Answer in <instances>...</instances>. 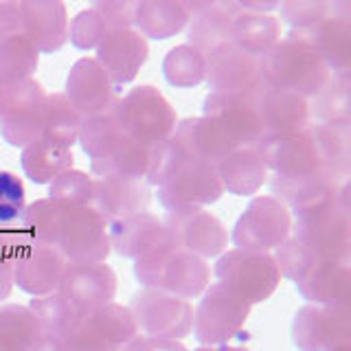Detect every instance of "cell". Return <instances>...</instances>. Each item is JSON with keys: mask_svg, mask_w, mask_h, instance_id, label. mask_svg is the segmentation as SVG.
<instances>
[{"mask_svg": "<svg viewBox=\"0 0 351 351\" xmlns=\"http://www.w3.org/2000/svg\"><path fill=\"white\" fill-rule=\"evenodd\" d=\"M204 82L211 93L259 97L266 90L259 71V58L237 49L233 42H224L204 53Z\"/></svg>", "mask_w": 351, "mask_h": 351, "instance_id": "7c38bea8", "label": "cell"}, {"mask_svg": "<svg viewBox=\"0 0 351 351\" xmlns=\"http://www.w3.org/2000/svg\"><path fill=\"white\" fill-rule=\"evenodd\" d=\"M215 279L241 301L255 305L270 299L281 283V270L272 252H248L230 248L217 257Z\"/></svg>", "mask_w": 351, "mask_h": 351, "instance_id": "5b68a950", "label": "cell"}, {"mask_svg": "<svg viewBox=\"0 0 351 351\" xmlns=\"http://www.w3.org/2000/svg\"><path fill=\"white\" fill-rule=\"evenodd\" d=\"M290 40L312 49L332 75L349 73L351 64V22L327 18L305 29H290Z\"/></svg>", "mask_w": 351, "mask_h": 351, "instance_id": "484cf974", "label": "cell"}, {"mask_svg": "<svg viewBox=\"0 0 351 351\" xmlns=\"http://www.w3.org/2000/svg\"><path fill=\"white\" fill-rule=\"evenodd\" d=\"M261 162L279 178H299L323 171L321 156L310 132H288V134H263L255 145Z\"/></svg>", "mask_w": 351, "mask_h": 351, "instance_id": "2e32d148", "label": "cell"}, {"mask_svg": "<svg viewBox=\"0 0 351 351\" xmlns=\"http://www.w3.org/2000/svg\"><path fill=\"white\" fill-rule=\"evenodd\" d=\"M202 117L211 119L237 143V147H255L266 134L259 119L257 97L208 93L202 106Z\"/></svg>", "mask_w": 351, "mask_h": 351, "instance_id": "ac0fdd59", "label": "cell"}, {"mask_svg": "<svg viewBox=\"0 0 351 351\" xmlns=\"http://www.w3.org/2000/svg\"><path fill=\"white\" fill-rule=\"evenodd\" d=\"M66 266L69 261L58 248L36 241L25 230L14 259V283L31 296H47L60 290Z\"/></svg>", "mask_w": 351, "mask_h": 351, "instance_id": "5bb4252c", "label": "cell"}, {"mask_svg": "<svg viewBox=\"0 0 351 351\" xmlns=\"http://www.w3.org/2000/svg\"><path fill=\"white\" fill-rule=\"evenodd\" d=\"M149 186L143 180L97 178L95 208L106 219V224H114L125 217L145 213L149 208Z\"/></svg>", "mask_w": 351, "mask_h": 351, "instance_id": "83f0119b", "label": "cell"}, {"mask_svg": "<svg viewBox=\"0 0 351 351\" xmlns=\"http://www.w3.org/2000/svg\"><path fill=\"white\" fill-rule=\"evenodd\" d=\"M149 58L147 40L141 33L132 29H117L110 31L104 42L97 47V62L108 73L112 84L119 88L136 80L138 71Z\"/></svg>", "mask_w": 351, "mask_h": 351, "instance_id": "7402d4cb", "label": "cell"}, {"mask_svg": "<svg viewBox=\"0 0 351 351\" xmlns=\"http://www.w3.org/2000/svg\"><path fill=\"white\" fill-rule=\"evenodd\" d=\"M44 99H47V93L36 80L7 88L5 110L0 114V136L11 147L22 149L42 136Z\"/></svg>", "mask_w": 351, "mask_h": 351, "instance_id": "9a60e30c", "label": "cell"}, {"mask_svg": "<svg viewBox=\"0 0 351 351\" xmlns=\"http://www.w3.org/2000/svg\"><path fill=\"white\" fill-rule=\"evenodd\" d=\"M171 141L184 154V158L206 165H217L230 152L239 149L237 143L206 117H189L180 121L173 130Z\"/></svg>", "mask_w": 351, "mask_h": 351, "instance_id": "d4e9b609", "label": "cell"}, {"mask_svg": "<svg viewBox=\"0 0 351 351\" xmlns=\"http://www.w3.org/2000/svg\"><path fill=\"white\" fill-rule=\"evenodd\" d=\"M340 186L343 184L329 178L325 171L299 176V178H279V176H274L270 180V195L277 197L292 213L294 219H301L338 206Z\"/></svg>", "mask_w": 351, "mask_h": 351, "instance_id": "d6986e66", "label": "cell"}, {"mask_svg": "<svg viewBox=\"0 0 351 351\" xmlns=\"http://www.w3.org/2000/svg\"><path fill=\"white\" fill-rule=\"evenodd\" d=\"M149 167V147L121 136L114 147L101 158L90 160V171L97 178H132L143 180Z\"/></svg>", "mask_w": 351, "mask_h": 351, "instance_id": "836d02e7", "label": "cell"}, {"mask_svg": "<svg viewBox=\"0 0 351 351\" xmlns=\"http://www.w3.org/2000/svg\"><path fill=\"white\" fill-rule=\"evenodd\" d=\"M292 340L301 351H351L347 305H303L294 314Z\"/></svg>", "mask_w": 351, "mask_h": 351, "instance_id": "8fae6325", "label": "cell"}, {"mask_svg": "<svg viewBox=\"0 0 351 351\" xmlns=\"http://www.w3.org/2000/svg\"><path fill=\"white\" fill-rule=\"evenodd\" d=\"M239 16L235 0L228 3H189V25H186V38L191 47L208 53L219 44L230 42V29Z\"/></svg>", "mask_w": 351, "mask_h": 351, "instance_id": "4316f807", "label": "cell"}, {"mask_svg": "<svg viewBox=\"0 0 351 351\" xmlns=\"http://www.w3.org/2000/svg\"><path fill=\"white\" fill-rule=\"evenodd\" d=\"M31 351H66V343L62 336L55 334H40L38 343L33 345Z\"/></svg>", "mask_w": 351, "mask_h": 351, "instance_id": "db71d44e", "label": "cell"}, {"mask_svg": "<svg viewBox=\"0 0 351 351\" xmlns=\"http://www.w3.org/2000/svg\"><path fill=\"white\" fill-rule=\"evenodd\" d=\"M321 156L323 171L338 184L349 180V156H351V123H314L307 128Z\"/></svg>", "mask_w": 351, "mask_h": 351, "instance_id": "d6a6232c", "label": "cell"}, {"mask_svg": "<svg viewBox=\"0 0 351 351\" xmlns=\"http://www.w3.org/2000/svg\"><path fill=\"white\" fill-rule=\"evenodd\" d=\"M186 25L189 3L182 0H141L134 7V27L145 40H169Z\"/></svg>", "mask_w": 351, "mask_h": 351, "instance_id": "4dcf8cb0", "label": "cell"}, {"mask_svg": "<svg viewBox=\"0 0 351 351\" xmlns=\"http://www.w3.org/2000/svg\"><path fill=\"white\" fill-rule=\"evenodd\" d=\"M49 197L60 204L69 206H93L95 208V195H97V178L88 176L80 169H69L60 173L49 184Z\"/></svg>", "mask_w": 351, "mask_h": 351, "instance_id": "ee69618b", "label": "cell"}, {"mask_svg": "<svg viewBox=\"0 0 351 351\" xmlns=\"http://www.w3.org/2000/svg\"><path fill=\"white\" fill-rule=\"evenodd\" d=\"M292 237L312 252L316 259H349L351 255V219L338 206L316 215L294 219Z\"/></svg>", "mask_w": 351, "mask_h": 351, "instance_id": "e0dca14e", "label": "cell"}, {"mask_svg": "<svg viewBox=\"0 0 351 351\" xmlns=\"http://www.w3.org/2000/svg\"><path fill=\"white\" fill-rule=\"evenodd\" d=\"M134 7L136 3L132 0H101V3L93 5V9L106 22L108 31L134 27Z\"/></svg>", "mask_w": 351, "mask_h": 351, "instance_id": "f907efd6", "label": "cell"}, {"mask_svg": "<svg viewBox=\"0 0 351 351\" xmlns=\"http://www.w3.org/2000/svg\"><path fill=\"white\" fill-rule=\"evenodd\" d=\"M22 33L20 3H0V42Z\"/></svg>", "mask_w": 351, "mask_h": 351, "instance_id": "816d5d0a", "label": "cell"}, {"mask_svg": "<svg viewBox=\"0 0 351 351\" xmlns=\"http://www.w3.org/2000/svg\"><path fill=\"white\" fill-rule=\"evenodd\" d=\"M25 230H3L0 228V301H5L14 288V259Z\"/></svg>", "mask_w": 351, "mask_h": 351, "instance_id": "681fc988", "label": "cell"}, {"mask_svg": "<svg viewBox=\"0 0 351 351\" xmlns=\"http://www.w3.org/2000/svg\"><path fill=\"white\" fill-rule=\"evenodd\" d=\"M108 237L110 248L125 259H138L162 241H167L162 219L149 211L108 224Z\"/></svg>", "mask_w": 351, "mask_h": 351, "instance_id": "f546056e", "label": "cell"}, {"mask_svg": "<svg viewBox=\"0 0 351 351\" xmlns=\"http://www.w3.org/2000/svg\"><path fill=\"white\" fill-rule=\"evenodd\" d=\"M167 239L176 248L200 259L219 257L228 248V230L222 219L204 208H178L162 217Z\"/></svg>", "mask_w": 351, "mask_h": 351, "instance_id": "30bf717a", "label": "cell"}, {"mask_svg": "<svg viewBox=\"0 0 351 351\" xmlns=\"http://www.w3.org/2000/svg\"><path fill=\"white\" fill-rule=\"evenodd\" d=\"M40 53L22 33L0 42V86H16L33 80L38 71Z\"/></svg>", "mask_w": 351, "mask_h": 351, "instance_id": "74e56055", "label": "cell"}, {"mask_svg": "<svg viewBox=\"0 0 351 351\" xmlns=\"http://www.w3.org/2000/svg\"><path fill=\"white\" fill-rule=\"evenodd\" d=\"M184 160H186L184 154L178 149V145H176L171 138L158 143L156 147L149 149V167L143 182L147 186H160L162 182H167L171 178V173L178 169Z\"/></svg>", "mask_w": 351, "mask_h": 351, "instance_id": "7dc6e473", "label": "cell"}, {"mask_svg": "<svg viewBox=\"0 0 351 351\" xmlns=\"http://www.w3.org/2000/svg\"><path fill=\"white\" fill-rule=\"evenodd\" d=\"M22 36L38 53H58L69 42V11L60 0H22Z\"/></svg>", "mask_w": 351, "mask_h": 351, "instance_id": "603a6c76", "label": "cell"}, {"mask_svg": "<svg viewBox=\"0 0 351 351\" xmlns=\"http://www.w3.org/2000/svg\"><path fill=\"white\" fill-rule=\"evenodd\" d=\"M119 351H186L184 345L178 340H167V338H147V336H136L132 343H128Z\"/></svg>", "mask_w": 351, "mask_h": 351, "instance_id": "f5cc1de1", "label": "cell"}, {"mask_svg": "<svg viewBox=\"0 0 351 351\" xmlns=\"http://www.w3.org/2000/svg\"><path fill=\"white\" fill-rule=\"evenodd\" d=\"M82 114L71 106L64 93H53L44 99L42 112V136L55 145L73 149L80 136Z\"/></svg>", "mask_w": 351, "mask_h": 351, "instance_id": "8d00e7d4", "label": "cell"}, {"mask_svg": "<svg viewBox=\"0 0 351 351\" xmlns=\"http://www.w3.org/2000/svg\"><path fill=\"white\" fill-rule=\"evenodd\" d=\"M128 310L134 316L141 336L180 340L191 334L193 307L173 294L143 288L132 296Z\"/></svg>", "mask_w": 351, "mask_h": 351, "instance_id": "9c48e42d", "label": "cell"}, {"mask_svg": "<svg viewBox=\"0 0 351 351\" xmlns=\"http://www.w3.org/2000/svg\"><path fill=\"white\" fill-rule=\"evenodd\" d=\"M195 351H248L244 347H235V345H217V347H200V349H195Z\"/></svg>", "mask_w": 351, "mask_h": 351, "instance_id": "9f6ffc18", "label": "cell"}, {"mask_svg": "<svg viewBox=\"0 0 351 351\" xmlns=\"http://www.w3.org/2000/svg\"><path fill=\"white\" fill-rule=\"evenodd\" d=\"M5 97H7V88L0 86V114H3V110H5Z\"/></svg>", "mask_w": 351, "mask_h": 351, "instance_id": "6f0895ef", "label": "cell"}, {"mask_svg": "<svg viewBox=\"0 0 351 351\" xmlns=\"http://www.w3.org/2000/svg\"><path fill=\"white\" fill-rule=\"evenodd\" d=\"M349 73H338L329 77L323 90L314 97V106H310L312 114L318 123H349L351 121V97H349Z\"/></svg>", "mask_w": 351, "mask_h": 351, "instance_id": "ab89813d", "label": "cell"}, {"mask_svg": "<svg viewBox=\"0 0 351 351\" xmlns=\"http://www.w3.org/2000/svg\"><path fill=\"white\" fill-rule=\"evenodd\" d=\"M224 191L233 195H255L268 180V169L255 147H239L215 165Z\"/></svg>", "mask_w": 351, "mask_h": 351, "instance_id": "1f68e13d", "label": "cell"}, {"mask_svg": "<svg viewBox=\"0 0 351 351\" xmlns=\"http://www.w3.org/2000/svg\"><path fill=\"white\" fill-rule=\"evenodd\" d=\"M112 114L123 136L149 149L171 138L178 125L173 106L158 88L149 84L136 86L123 97H119V101L112 106Z\"/></svg>", "mask_w": 351, "mask_h": 351, "instance_id": "277c9868", "label": "cell"}, {"mask_svg": "<svg viewBox=\"0 0 351 351\" xmlns=\"http://www.w3.org/2000/svg\"><path fill=\"white\" fill-rule=\"evenodd\" d=\"M29 310L36 314L42 334H55L62 338L69 332L77 312H80L58 292L47 294V296H36V299L29 303Z\"/></svg>", "mask_w": 351, "mask_h": 351, "instance_id": "f6af8a7d", "label": "cell"}, {"mask_svg": "<svg viewBox=\"0 0 351 351\" xmlns=\"http://www.w3.org/2000/svg\"><path fill=\"white\" fill-rule=\"evenodd\" d=\"M40 334V323L29 305L9 303L0 307V349L31 351Z\"/></svg>", "mask_w": 351, "mask_h": 351, "instance_id": "f35d334b", "label": "cell"}, {"mask_svg": "<svg viewBox=\"0 0 351 351\" xmlns=\"http://www.w3.org/2000/svg\"><path fill=\"white\" fill-rule=\"evenodd\" d=\"M279 11L281 18L292 29H305L327 18L349 22L351 5L343 3V0H334V3H325V0H285V3L279 5Z\"/></svg>", "mask_w": 351, "mask_h": 351, "instance_id": "b9f144b4", "label": "cell"}, {"mask_svg": "<svg viewBox=\"0 0 351 351\" xmlns=\"http://www.w3.org/2000/svg\"><path fill=\"white\" fill-rule=\"evenodd\" d=\"M259 71L266 88L290 90L305 99H314L329 82V69L318 55L296 40H279L259 58Z\"/></svg>", "mask_w": 351, "mask_h": 351, "instance_id": "3957f363", "label": "cell"}, {"mask_svg": "<svg viewBox=\"0 0 351 351\" xmlns=\"http://www.w3.org/2000/svg\"><path fill=\"white\" fill-rule=\"evenodd\" d=\"M73 149L55 145V143L40 136L38 141L22 147L20 165L25 176L36 184H51L60 173L73 169Z\"/></svg>", "mask_w": 351, "mask_h": 351, "instance_id": "e575fe53", "label": "cell"}, {"mask_svg": "<svg viewBox=\"0 0 351 351\" xmlns=\"http://www.w3.org/2000/svg\"><path fill=\"white\" fill-rule=\"evenodd\" d=\"M250 316V305L224 285L211 283L202 292V299L193 312L191 332L202 347L228 345L241 334Z\"/></svg>", "mask_w": 351, "mask_h": 351, "instance_id": "ba28073f", "label": "cell"}, {"mask_svg": "<svg viewBox=\"0 0 351 351\" xmlns=\"http://www.w3.org/2000/svg\"><path fill=\"white\" fill-rule=\"evenodd\" d=\"M134 277L143 288L160 290L178 299H197L208 288L211 268L200 257L162 241L147 255L134 259Z\"/></svg>", "mask_w": 351, "mask_h": 351, "instance_id": "7a4b0ae2", "label": "cell"}, {"mask_svg": "<svg viewBox=\"0 0 351 351\" xmlns=\"http://www.w3.org/2000/svg\"><path fill=\"white\" fill-rule=\"evenodd\" d=\"M138 336L134 316L123 305L108 303L77 312L64 336L66 351H119Z\"/></svg>", "mask_w": 351, "mask_h": 351, "instance_id": "8992f818", "label": "cell"}, {"mask_svg": "<svg viewBox=\"0 0 351 351\" xmlns=\"http://www.w3.org/2000/svg\"><path fill=\"white\" fill-rule=\"evenodd\" d=\"M257 108L266 134L303 132L312 125L310 99L290 90H272V88H266L257 97Z\"/></svg>", "mask_w": 351, "mask_h": 351, "instance_id": "f1b7e54d", "label": "cell"}, {"mask_svg": "<svg viewBox=\"0 0 351 351\" xmlns=\"http://www.w3.org/2000/svg\"><path fill=\"white\" fill-rule=\"evenodd\" d=\"M237 9L241 14H272V11H277L281 3H237L235 0Z\"/></svg>", "mask_w": 351, "mask_h": 351, "instance_id": "11a10c76", "label": "cell"}, {"mask_svg": "<svg viewBox=\"0 0 351 351\" xmlns=\"http://www.w3.org/2000/svg\"><path fill=\"white\" fill-rule=\"evenodd\" d=\"M108 27L93 7L82 9L71 22H69V40L73 47L80 51H93L104 42L108 36Z\"/></svg>", "mask_w": 351, "mask_h": 351, "instance_id": "bcb514c9", "label": "cell"}, {"mask_svg": "<svg viewBox=\"0 0 351 351\" xmlns=\"http://www.w3.org/2000/svg\"><path fill=\"white\" fill-rule=\"evenodd\" d=\"M58 294L80 312L97 310L112 303L117 294V272L108 263H69Z\"/></svg>", "mask_w": 351, "mask_h": 351, "instance_id": "44dd1931", "label": "cell"}, {"mask_svg": "<svg viewBox=\"0 0 351 351\" xmlns=\"http://www.w3.org/2000/svg\"><path fill=\"white\" fill-rule=\"evenodd\" d=\"M123 136L117 119L112 114V110L101 114H90V117H82V125H80V136L77 143L82 145L84 154L90 160L101 158L104 154H108L114 147V143Z\"/></svg>", "mask_w": 351, "mask_h": 351, "instance_id": "7bdbcfd3", "label": "cell"}, {"mask_svg": "<svg viewBox=\"0 0 351 351\" xmlns=\"http://www.w3.org/2000/svg\"><path fill=\"white\" fill-rule=\"evenodd\" d=\"M281 40L279 18L272 14H241L230 29V42L252 58H261Z\"/></svg>", "mask_w": 351, "mask_h": 351, "instance_id": "d590c367", "label": "cell"}, {"mask_svg": "<svg viewBox=\"0 0 351 351\" xmlns=\"http://www.w3.org/2000/svg\"><path fill=\"white\" fill-rule=\"evenodd\" d=\"M22 230L58 248L69 263H106L112 252L108 224L93 206H69L44 197L22 213Z\"/></svg>", "mask_w": 351, "mask_h": 351, "instance_id": "6da1fadb", "label": "cell"}, {"mask_svg": "<svg viewBox=\"0 0 351 351\" xmlns=\"http://www.w3.org/2000/svg\"><path fill=\"white\" fill-rule=\"evenodd\" d=\"M64 97L82 117L108 112L119 101L117 86L95 58H80L71 66Z\"/></svg>", "mask_w": 351, "mask_h": 351, "instance_id": "ffe728a7", "label": "cell"}, {"mask_svg": "<svg viewBox=\"0 0 351 351\" xmlns=\"http://www.w3.org/2000/svg\"><path fill=\"white\" fill-rule=\"evenodd\" d=\"M294 217L277 197L255 195L233 226L230 241L237 250L272 252L292 235Z\"/></svg>", "mask_w": 351, "mask_h": 351, "instance_id": "52a82bcc", "label": "cell"}, {"mask_svg": "<svg viewBox=\"0 0 351 351\" xmlns=\"http://www.w3.org/2000/svg\"><path fill=\"white\" fill-rule=\"evenodd\" d=\"M222 195L224 186L217 176L215 165L197 162L189 158L171 173L167 182L158 186V202L165 211L204 208L217 202Z\"/></svg>", "mask_w": 351, "mask_h": 351, "instance_id": "4fadbf2b", "label": "cell"}, {"mask_svg": "<svg viewBox=\"0 0 351 351\" xmlns=\"http://www.w3.org/2000/svg\"><path fill=\"white\" fill-rule=\"evenodd\" d=\"M204 53L191 44H178L162 60V75L176 88H195L204 82Z\"/></svg>", "mask_w": 351, "mask_h": 351, "instance_id": "60d3db41", "label": "cell"}, {"mask_svg": "<svg viewBox=\"0 0 351 351\" xmlns=\"http://www.w3.org/2000/svg\"><path fill=\"white\" fill-rule=\"evenodd\" d=\"M25 184L18 176L0 169V222H16L25 213Z\"/></svg>", "mask_w": 351, "mask_h": 351, "instance_id": "c3c4849f", "label": "cell"}, {"mask_svg": "<svg viewBox=\"0 0 351 351\" xmlns=\"http://www.w3.org/2000/svg\"><path fill=\"white\" fill-rule=\"evenodd\" d=\"M294 283L303 299L312 305H347L351 290L349 259H316Z\"/></svg>", "mask_w": 351, "mask_h": 351, "instance_id": "cb8c5ba5", "label": "cell"}]
</instances>
